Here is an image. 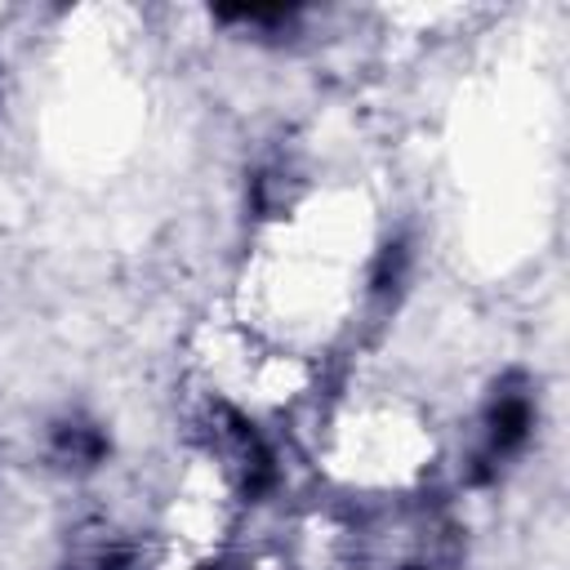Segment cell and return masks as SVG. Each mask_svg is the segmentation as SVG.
<instances>
[{
	"mask_svg": "<svg viewBox=\"0 0 570 570\" xmlns=\"http://www.w3.org/2000/svg\"><path fill=\"white\" fill-rule=\"evenodd\" d=\"M530 419H534V410H530L525 392H512V387L499 392L494 405H490V419H485V428H490V459H508L530 436Z\"/></svg>",
	"mask_w": 570,
	"mask_h": 570,
	"instance_id": "cell-1",
	"label": "cell"
}]
</instances>
